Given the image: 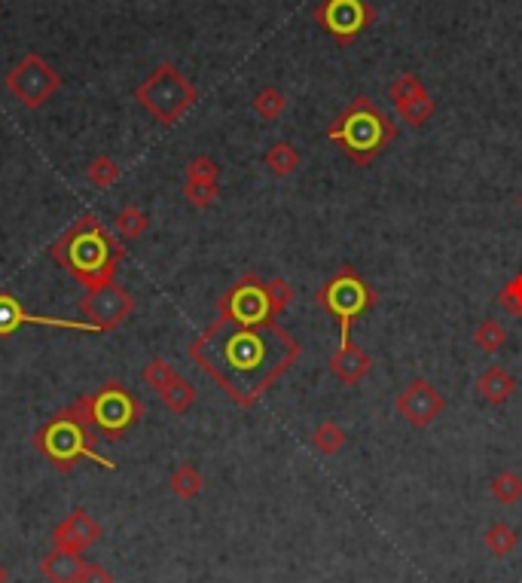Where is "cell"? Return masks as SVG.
<instances>
[{"label": "cell", "mask_w": 522, "mask_h": 583, "mask_svg": "<svg viewBox=\"0 0 522 583\" xmlns=\"http://www.w3.org/2000/svg\"><path fill=\"white\" fill-rule=\"evenodd\" d=\"M190 358L232 403L254 406L300 358V342L275 318L239 324L220 318L190 342Z\"/></svg>", "instance_id": "1"}, {"label": "cell", "mask_w": 522, "mask_h": 583, "mask_svg": "<svg viewBox=\"0 0 522 583\" xmlns=\"http://www.w3.org/2000/svg\"><path fill=\"white\" fill-rule=\"evenodd\" d=\"M49 254L74 281L92 290L113 281L126 248L110 236V229L95 214H83L55 239Z\"/></svg>", "instance_id": "2"}, {"label": "cell", "mask_w": 522, "mask_h": 583, "mask_svg": "<svg viewBox=\"0 0 522 583\" xmlns=\"http://www.w3.org/2000/svg\"><path fill=\"white\" fill-rule=\"evenodd\" d=\"M34 449L46 458V464H52L62 474L74 471L77 461L83 458L95 461L104 471H116V464L98 452V431L86 422L83 406L77 400L40 425V431L34 434Z\"/></svg>", "instance_id": "3"}, {"label": "cell", "mask_w": 522, "mask_h": 583, "mask_svg": "<svg viewBox=\"0 0 522 583\" xmlns=\"http://www.w3.org/2000/svg\"><path fill=\"white\" fill-rule=\"evenodd\" d=\"M327 138L339 144V150L355 165L364 168L397 138V123L373 98L358 95L327 126Z\"/></svg>", "instance_id": "4"}, {"label": "cell", "mask_w": 522, "mask_h": 583, "mask_svg": "<svg viewBox=\"0 0 522 583\" xmlns=\"http://www.w3.org/2000/svg\"><path fill=\"white\" fill-rule=\"evenodd\" d=\"M315 303L339 324V342H348L358 318L376 306V290L355 266H342L318 287Z\"/></svg>", "instance_id": "5"}, {"label": "cell", "mask_w": 522, "mask_h": 583, "mask_svg": "<svg viewBox=\"0 0 522 583\" xmlns=\"http://www.w3.org/2000/svg\"><path fill=\"white\" fill-rule=\"evenodd\" d=\"M83 406L86 422L104 437V440H120L126 431H132L144 419V403L138 394H132L123 382H104L101 388L77 397Z\"/></svg>", "instance_id": "6"}, {"label": "cell", "mask_w": 522, "mask_h": 583, "mask_svg": "<svg viewBox=\"0 0 522 583\" xmlns=\"http://www.w3.org/2000/svg\"><path fill=\"white\" fill-rule=\"evenodd\" d=\"M135 98L159 126H174L199 101V89L181 74V68L159 65L135 89Z\"/></svg>", "instance_id": "7"}, {"label": "cell", "mask_w": 522, "mask_h": 583, "mask_svg": "<svg viewBox=\"0 0 522 583\" xmlns=\"http://www.w3.org/2000/svg\"><path fill=\"white\" fill-rule=\"evenodd\" d=\"M7 92L25 107L40 110L58 89H62V74H58L43 55L28 52L22 62L7 74Z\"/></svg>", "instance_id": "8"}, {"label": "cell", "mask_w": 522, "mask_h": 583, "mask_svg": "<svg viewBox=\"0 0 522 583\" xmlns=\"http://www.w3.org/2000/svg\"><path fill=\"white\" fill-rule=\"evenodd\" d=\"M315 22L339 46H352L376 22V10L370 0H321Z\"/></svg>", "instance_id": "9"}, {"label": "cell", "mask_w": 522, "mask_h": 583, "mask_svg": "<svg viewBox=\"0 0 522 583\" xmlns=\"http://www.w3.org/2000/svg\"><path fill=\"white\" fill-rule=\"evenodd\" d=\"M217 315L239 321V324H263L272 321V303H269V290L266 281L257 272H245L236 284H232L217 303Z\"/></svg>", "instance_id": "10"}, {"label": "cell", "mask_w": 522, "mask_h": 583, "mask_svg": "<svg viewBox=\"0 0 522 583\" xmlns=\"http://www.w3.org/2000/svg\"><path fill=\"white\" fill-rule=\"evenodd\" d=\"M80 312L89 324H95L101 333H110L120 327L126 318H132L135 312V297L126 287H120L116 281L101 284L86 290V297L80 300Z\"/></svg>", "instance_id": "11"}, {"label": "cell", "mask_w": 522, "mask_h": 583, "mask_svg": "<svg viewBox=\"0 0 522 583\" xmlns=\"http://www.w3.org/2000/svg\"><path fill=\"white\" fill-rule=\"evenodd\" d=\"M394 410L410 422L413 428H428L434 425L443 410H446V397L437 391L434 382L428 379H413L410 385H406L397 400H394Z\"/></svg>", "instance_id": "12"}, {"label": "cell", "mask_w": 522, "mask_h": 583, "mask_svg": "<svg viewBox=\"0 0 522 583\" xmlns=\"http://www.w3.org/2000/svg\"><path fill=\"white\" fill-rule=\"evenodd\" d=\"M19 327H55V330H80V333H101L89 321H71V318H49V315H31L22 309V303L13 294H0V336H13Z\"/></svg>", "instance_id": "13"}, {"label": "cell", "mask_w": 522, "mask_h": 583, "mask_svg": "<svg viewBox=\"0 0 522 583\" xmlns=\"http://www.w3.org/2000/svg\"><path fill=\"white\" fill-rule=\"evenodd\" d=\"M95 541H101V526L86 513V510H71L58 526L52 529V547L68 550V553H83Z\"/></svg>", "instance_id": "14"}, {"label": "cell", "mask_w": 522, "mask_h": 583, "mask_svg": "<svg viewBox=\"0 0 522 583\" xmlns=\"http://www.w3.org/2000/svg\"><path fill=\"white\" fill-rule=\"evenodd\" d=\"M373 367V358L370 352H364V348L358 342H339L336 355L330 358V373L342 382V385H358L364 382V376L370 373Z\"/></svg>", "instance_id": "15"}, {"label": "cell", "mask_w": 522, "mask_h": 583, "mask_svg": "<svg viewBox=\"0 0 522 583\" xmlns=\"http://www.w3.org/2000/svg\"><path fill=\"white\" fill-rule=\"evenodd\" d=\"M83 568H86V559L80 553H68V550H55L46 553L40 559V574L49 580V583H80L83 577Z\"/></svg>", "instance_id": "16"}, {"label": "cell", "mask_w": 522, "mask_h": 583, "mask_svg": "<svg viewBox=\"0 0 522 583\" xmlns=\"http://www.w3.org/2000/svg\"><path fill=\"white\" fill-rule=\"evenodd\" d=\"M477 391H480V397H483L486 403L501 406V403H507V400L513 397V391H516V379H513V373H510V370H504V367H489V370H483V373H480V379H477Z\"/></svg>", "instance_id": "17"}, {"label": "cell", "mask_w": 522, "mask_h": 583, "mask_svg": "<svg viewBox=\"0 0 522 583\" xmlns=\"http://www.w3.org/2000/svg\"><path fill=\"white\" fill-rule=\"evenodd\" d=\"M168 486L181 501H193V498L202 495L205 477H202V471L196 468V464H178V468H174L171 477H168Z\"/></svg>", "instance_id": "18"}, {"label": "cell", "mask_w": 522, "mask_h": 583, "mask_svg": "<svg viewBox=\"0 0 522 583\" xmlns=\"http://www.w3.org/2000/svg\"><path fill=\"white\" fill-rule=\"evenodd\" d=\"M397 110V116L400 120L410 126V129H419V126H425L431 116L437 113V101L431 98V92H422V95H416V98H410L406 104H400V107H394Z\"/></svg>", "instance_id": "19"}, {"label": "cell", "mask_w": 522, "mask_h": 583, "mask_svg": "<svg viewBox=\"0 0 522 583\" xmlns=\"http://www.w3.org/2000/svg\"><path fill=\"white\" fill-rule=\"evenodd\" d=\"M266 168L275 174V178H290L297 168H300V153L294 150V144L287 141H275L266 150Z\"/></svg>", "instance_id": "20"}, {"label": "cell", "mask_w": 522, "mask_h": 583, "mask_svg": "<svg viewBox=\"0 0 522 583\" xmlns=\"http://www.w3.org/2000/svg\"><path fill=\"white\" fill-rule=\"evenodd\" d=\"M483 544H486L489 556H495V559H507V556L516 550V544H519V532H516L513 526H507V522H495V526H489V529H486Z\"/></svg>", "instance_id": "21"}, {"label": "cell", "mask_w": 522, "mask_h": 583, "mask_svg": "<svg viewBox=\"0 0 522 583\" xmlns=\"http://www.w3.org/2000/svg\"><path fill=\"white\" fill-rule=\"evenodd\" d=\"M120 162L113 156H95L89 165H86V181L95 187V190H110L116 181H120Z\"/></svg>", "instance_id": "22"}, {"label": "cell", "mask_w": 522, "mask_h": 583, "mask_svg": "<svg viewBox=\"0 0 522 583\" xmlns=\"http://www.w3.org/2000/svg\"><path fill=\"white\" fill-rule=\"evenodd\" d=\"M159 397H162V403L168 406L171 413H187L190 406L196 403V388H193V382L178 376L165 391H159Z\"/></svg>", "instance_id": "23"}, {"label": "cell", "mask_w": 522, "mask_h": 583, "mask_svg": "<svg viewBox=\"0 0 522 583\" xmlns=\"http://www.w3.org/2000/svg\"><path fill=\"white\" fill-rule=\"evenodd\" d=\"M489 492L498 504L510 507L516 501H522V477L516 471H498L489 483Z\"/></svg>", "instance_id": "24"}, {"label": "cell", "mask_w": 522, "mask_h": 583, "mask_svg": "<svg viewBox=\"0 0 522 583\" xmlns=\"http://www.w3.org/2000/svg\"><path fill=\"white\" fill-rule=\"evenodd\" d=\"M287 110V98L278 86H263L257 95H254V113L260 116V120L272 123L278 120V116Z\"/></svg>", "instance_id": "25"}, {"label": "cell", "mask_w": 522, "mask_h": 583, "mask_svg": "<svg viewBox=\"0 0 522 583\" xmlns=\"http://www.w3.org/2000/svg\"><path fill=\"white\" fill-rule=\"evenodd\" d=\"M474 342H477L480 352L495 355L498 348H504V342H507V330H504V324H501V321H495V318H483V321L474 327Z\"/></svg>", "instance_id": "26"}, {"label": "cell", "mask_w": 522, "mask_h": 583, "mask_svg": "<svg viewBox=\"0 0 522 583\" xmlns=\"http://www.w3.org/2000/svg\"><path fill=\"white\" fill-rule=\"evenodd\" d=\"M309 440H312V446H315L321 455H336V452H342L348 434H345L342 425H336V422H321V425L312 431Z\"/></svg>", "instance_id": "27"}, {"label": "cell", "mask_w": 522, "mask_h": 583, "mask_svg": "<svg viewBox=\"0 0 522 583\" xmlns=\"http://www.w3.org/2000/svg\"><path fill=\"white\" fill-rule=\"evenodd\" d=\"M116 232H120L123 239H129V242H135V239H141L144 232H147V226H150V220H147V214L138 208V205H126L120 214H116Z\"/></svg>", "instance_id": "28"}, {"label": "cell", "mask_w": 522, "mask_h": 583, "mask_svg": "<svg viewBox=\"0 0 522 583\" xmlns=\"http://www.w3.org/2000/svg\"><path fill=\"white\" fill-rule=\"evenodd\" d=\"M422 92H428V89H425V83L419 80V74H413V71L400 74V77L391 83V89H388V95H391V104H394V107L406 104V101L416 98V95H422Z\"/></svg>", "instance_id": "29"}, {"label": "cell", "mask_w": 522, "mask_h": 583, "mask_svg": "<svg viewBox=\"0 0 522 583\" xmlns=\"http://www.w3.org/2000/svg\"><path fill=\"white\" fill-rule=\"evenodd\" d=\"M498 306H501L507 315L522 318V269L498 290Z\"/></svg>", "instance_id": "30"}, {"label": "cell", "mask_w": 522, "mask_h": 583, "mask_svg": "<svg viewBox=\"0 0 522 583\" xmlns=\"http://www.w3.org/2000/svg\"><path fill=\"white\" fill-rule=\"evenodd\" d=\"M174 379H178V370H174L165 358H153V361L144 367V382H147L153 391H165Z\"/></svg>", "instance_id": "31"}, {"label": "cell", "mask_w": 522, "mask_h": 583, "mask_svg": "<svg viewBox=\"0 0 522 583\" xmlns=\"http://www.w3.org/2000/svg\"><path fill=\"white\" fill-rule=\"evenodd\" d=\"M184 196L193 208H211L220 196L217 184H205V181H187L184 184Z\"/></svg>", "instance_id": "32"}, {"label": "cell", "mask_w": 522, "mask_h": 583, "mask_svg": "<svg viewBox=\"0 0 522 583\" xmlns=\"http://www.w3.org/2000/svg\"><path fill=\"white\" fill-rule=\"evenodd\" d=\"M187 181H205V184H217L220 181V168L211 156H196L187 162Z\"/></svg>", "instance_id": "33"}, {"label": "cell", "mask_w": 522, "mask_h": 583, "mask_svg": "<svg viewBox=\"0 0 522 583\" xmlns=\"http://www.w3.org/2000/svg\"><path fill=\"white\" fill-rule=\"evenodd\" d=\"M266 290H269V303H272V312H275V318L294 303V287H290L284 278H272V281H266Z\"/></svg>", "instance_id": "34"}, {"label": "cell", "mask_w": 522, "mask_h": 583, "mask_svg": "<svg viewBox=\"0 0 522 583\" xmlns=\"http://www.w3.org/2000/svg\"><path fill=\"white\" fill-rule=\"evenodd\" d=\"M80 583H113V574L104 565H98V562H86Z\"/></svg>", "instance_id": "35"}, {"label": "cell", "mask_w": 522, "mask_h": 583, "mask_svg": "<svg viewBox=\"0 0 522 583\" xmlns=\"http://www.w3.org/2000/svg\"><path fill=\"white\" fill-rule=\"evenodd\" d=\"M0 583H10V568L0 562Z\"/></svg>", "instance_id": "36"}, {"label": "cell", "mask_w": 522, "mask_h": 583, "mask_svg": "<svg viewBox=\"0 0 522 583\" xmlns=\"http://www.w3.org/2000/svg\"><path fill=\"white\" fill-rule=\"evenodd\" d=\"M519 211H522V196H519Z\"/></svg>", "instance_id": "37"}]
</instances>
